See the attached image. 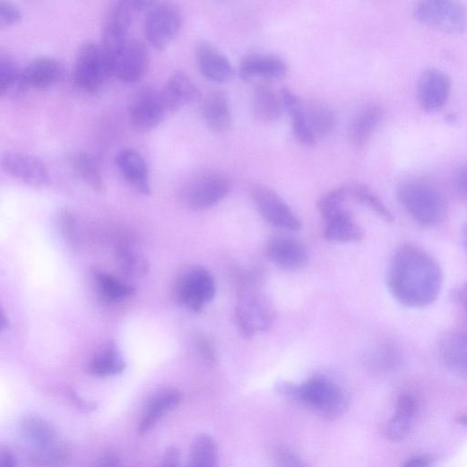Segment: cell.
<instances>
[{"label":"cell","instance_id":"obj_1","mask_svg":"<svg viewBox=\"0 0 467 467\" xmlns=\"http://www.w3.org/2000/svg\"><path fill=\"white\" fill-rule=\"evenodd\" d=\"M443 283V271L428 252L412 244L397 248L389 266L387 286L399 303L412 308L432 305Z\"/></svg>","mask_w":467,"mask_h":467},{"label":"cell","instance_id":"obj_2","mask_svg":"<svg viewBox=\"0 0 467 467\" xmlns=\"http://www.w3.org/2000/svg\"><path fill=\"white\" fill-rule=\"evenodd\" d=\"M276 390L287 400L306 407L328 420L342 417L348 407L343 389L324 376H316L299 385L282 381L276 385Z\"/></svg>","mask_w":467,"mask_h":467},{"label":"cell","instance_id":"obj_3","mask_svg":"<svg viewBox=\"0 0 467 467\" xmlns=\"http://www.w3.org/2000/svg\"><path fill=\"white\" fill-rule=\"evenodd\" d=\"M397 198L407 214L424 228H435L447 214L442 192L428 181L411 179L397 187Z\"/></svg>","mask_w":467,"mask_h":467},{"label":"cell","instance_id":"obj_4","mask_svg":"<svg viewBox=\"0 0 467 467\" xmlns=\"http://www.w3.org/2000/svg\"><path fill=\"white\" fill-rule=\"evenodd\" d=\"M236 317L240 331L248 337L267 331L274 321L272 302L249 276L239 281Z\"/></svg>","mask_w":467,"mask_h":467},{"label":"cell","instance_id":"obj_5","mask_svg":"<svg viewBox=\"0 0 467 467\" xmlns=\"http://www.w3.org/2000/svg\"><path fill=\"white\" fill-rule=\"evenodd\" d=\"M231 183L228 176L217 171H203L186 180L178 191L186 209L200 212L212 209L229 195Z\"/></svg>","mask_w":467,"mask_h":467},{"label":"cell","instance_id":"obj_6","mask_svg":"<svg viewBox=\"0 0 467 467\" xmlns=\"http://www.w3.org/2000/svg\"><path fill=\"white\" fill-rule=\"evenodd\" d=\"M413 15L425 27L447 35H460L467 28V9L460 0H419Z\"/></svg>","mask_w":467,"mask_h":467},{"label":"cell","instance_id":"obj_7","mask_svg":"<svg viewBox=\"0 0 467 467\" xmlns=\"http://www.w3.org/2000/svg\"><path fill=\"white\" fill-rule=\"evenodd\" d=\"M113 76L111 59L101 43L87 42L76 57L74 79L76 87L86 92L99 91Z\"/></svg>","mask_w":467,"mask_h":467},{"label":"cell","instance_id":"obj_8","mask_svg":"<svg viewBox=\"0 0 467 467\" xmlns=\"http://www.w3.org/2000/svg\"><path fill=\"white\" fill-rule=\"evenodd\" d=\"M22 440L49 463H59L70 457V448L59 443V434L54 425L39 417L23 418L19 424Z\"/></svg>","mask_w":467,"mask_h":467},{"label":"cell","instance_id":"obj_9","mask_svg":"<svg viewBox=\"0 0 467 467\" xmlns=\"http://www.w3.org/2000/svg\"><path fill=\"white\" fill-rule=\"evenodd\" d=\"M175 295L182 306L193 313H200L206 305L213 301L216 284L212 275L205 269L190 267L177 278Z\"/></svg>","mask_w":467,"mask_h":467},{"label":"cell","instance_id":"obj_10","mask_svg":"<svg viewBox=\"0 0 467 467\" xmlns=\"http://www.w3.org/2000/svg\"><path fill=\"white\" fill-rule=\"evenodd\" d=\"M167 114L161 91L143 86L132 98L128 120L135 132L147 134L157 129L165 120Z\"/></svg>","mask_w":467,"mask_h":467},{"label":"cell","instance_id":"obj_11","mask_svg":"<svg viewBox=\"0 0 467 467\" xmlns=\"http://www.w3.org/2000/svg\"><path fill=\"white\" fill-rule=\"evenodd\" d=\"M182 24L180 10L174 4L164 2L149 9L143 23V33L152 47L164 49L177 37Z\"/></svg>","mask_w":467,"mask_h":467},{"label":"cell","instance_id":"obj_12","mask_svg":"<svg viewBox=\"0 0 467 467\" xmlns=\"http://www.w3.org/2000/svg\"><path fill=\"white\" fill-rule=\"evenodd\" d=\"M250 195L256 211L266 222L290 231H298L301 229L299 219L275 190L268 186L256 184L251 186Z\"/></svg>","mask_w":467,"mask_h":467},{"label":"cell","instance_id":"obj_13","mask_svg":"<svg viewBox=\"0 0 467 467\" xmlns=\"http://www.w3.org/2000/svg\"><path fill=\"white\" fill-rule=\"evenodd\" d=\"M112 74L125 83L141 81L149 68V55L139 40L127 39L109 54Z\"/></svg>","mask_w":467,"mask_h":467},{"label":"cell","instance_id":"obj_14","mask_svg":"<svg viewBox=\"0 0 467 467\" xmlns=\"http://www.w3.org/2000/svg\"><path fill=\"white\" fill-rule=\"evenodd\" d=\"M2 168L11 177L32 187L46 186L50 180L46 165L34 155L8 151L2 159Z\"/></svg>","mask_w":467,"mask_h":467},{"label":"cell","instance_id":"obj_15","mask_svg":"<svg viewBox=\"0 0 467 467\" xmlns=\"http://www.w3.org/2000/svg\"><path fill=\"white\" fill-rule=\"evenodd\" d=\"M452 90L450 77L437 68L426 70L418 82V99L421 108L427 113L441 110L449 99Z\"/></svg>","mask_w":467,"mask_h":467},{"label":"cell","instance_id":"obj_16","mask_svg":"<svg viewBox=\"0 0 467 467\" xmlns=\"http://www.w3.org/2000/svg\"><path fill=\"white\" fill-rule=\"evenodd\" d=\"M137 12L131 0H117L103 29L100 42L108 54L128 39Z\"/></svg>","mask_w":467,"mask_h":467},{"label":"cell","instance_id":"obj_17","mask_svg":"<svg viewBox=\"0 0 467 467\" xmlns=\"http://www.w3.org/2000/svg\"><path fill=\"white\" fill-rule=\"evenodd\" d=\"M195 58L201 74L207 80L224 83L235 76V69L229 58L210 42L202 40L196 44Z\"/></svg>","mask_w":467,"mask_h":467},{"label":"cell","instance_id":"obj_18","mask_svg":"<svg viewBox=\"0 0 467 467\" xmlns=\"http://www.w3.org/2000/svg\"><path fill=\"white\" fill-rule=\"evenodd\" d=\"M116 165L125 180L138 194H151L150 171L141 153L132 148L119 150L115 158Z\"/></svg>","mask_w":467,"mask_h":467},{"label":"cell","instance_id":"obj_19","mask_svg":"<svg viewBox=\"0 0 467 467\" xmlns=\"http://www.w3.org/2000/svg\"><path fill=\"white\" fill-rule=\"evenodd\" d=\"M266 256L279 268L297 271L303 268L308 261L306 246L291 238L274 237L266 245Z\"/></svg>","mask_w":467,"mask_h":467},{"label":"cell","instance_id":"obj_20","mask_svg":"<svg viewBox=\"0 0 467 467\" xmlns=\"http://www.w3.org/2000/svg\"><path fill=\"white\" fill-rule=\"evenodd\" d=\"M64 65L49 57H38L22 69V84L29 89L45 91L59 84L65 77Z\"/></svg>","mask_w":467,"mask_h":467},{"label":"cell","instance_id":"obj_21","mask_svg":"<svg viewBox=\"0 0 467 467\" xmlns=\"http://www.w3.org/2000/svg\"><path fill=\"white\" fill-rule=\"evenodd\" d=\"M115 257L120 272L127 278H143L149 272L150 264L145 254L130 235H122L117 239Z\"/></svg>","mask_w":467,"mask_h":467},{"label":"cell","instance_id":"obj_22","mask_svg":"<svg viewBox=\"0 0 467 467\" xmlns=\"http://www.w3.org/2000/svg\"><path fill=\"white\" fill-rule=\"evenodd\" d=\"M168 114L181 111L200 98V91L193 80L183 72H176L161 91Z\"/></svg>","mask_w":467,"mask_h":467},{"label":"cell","instance_id":"obj_23","mask_svg":"<svg viewBox=\"0 0 467 467\" xmlns=\"http://www.w3.org/2000/svg\"><path fill=\"white\" fill-rule=\"evenodd\" d=\"M182 395L177 389H163L154 393L147 401L140 424L138 435L143 436L181 402Z\"/></svg>","mask_w":467,"mask_h":467},{"label":"cell","instance_id":"obj_24","mask_svg":"<svg viewBox=\"0 0 467 467\" xmlns=\"http://www.w3.org/2000/svg\"><path fill=\"white\" fill-rule=\"evenodd\" d=\"M419 405V398L411 393H402L398 397L393 417L385 428L387 440L400 442L409 436Z\"/></svg>","mask_w":467,"mask_h":467},{"label":"cell","instance_id":"obj_25","mask_svg":"<svg viewBox=\"0 0 467 467\" xmlns=\"http://www.w3.org/2000/svg\"><path fill=\"white\" fill-rule=\"evenodd\" d=\"M438 351L445 367L451 373L467 378V333H446L439 341Z\"/></svg>","mask_w":467,"mask_h":467},{"label":"cell","instance_id":"obj_26","mask_svg":"<svg viewBox=\"0 0 467 467\" xmlns=\"http://www.w3.org/2000/svg\"><path fill=\"white\" fill-rule=\"evenodd\" d=\"M288 73L286 63L275 56L251 55L245 57L239 67V76L244 81L253 79L279 80Z\"/></svg>","mask_w":467,"mask_h":467},{"label":"cell","instance_id":"obj_27","mask_svg":"<svg viewBox=\"0 0 467 467\" xmlns=\"http://www.w3.org/2000/svg\"><path fill=\"white\" fill-rule=\"evenodd\" d=\"M69 164L74 174L94 192L105 194L107 183L103 177L102 165L93 153L80 151L69 157Z\"/></svg>","mask_w":467,"mask_h":467},{"label":"cell","instance_id":"obj_28","mask_svg":"<svg viewBox=\"0 0 467 467\" xmlns=\"http://www.w3.org/2000/svg\"><path fill=\"white\" fill-rule=\"evenodd\" d=\"M203 118L213 133H227L232 123L229 102L222 91H215L207 94L202 105Z\"/></svg>","mask_w":467,"mask_h":467},{"label":"cell","instance_id":"obj_29","mask_svg":"<svg viewBox=\"0 0 467 467\" xmlns=\"http://www.w3.org/2000/svg\"><path fill=\"white\" fill-rule=\"evenodd\" d=\"M283 108L291 117L292 129L297 140L305 146H314L317 139L311 132L304 113V101L290 89L281 92Z\"/></svg>","mask_w":467,"mask_h":467},{"label":"cell","instance_id":"obj_30","mask_svg":"<svg viewBox=\"0 0 467 467\" xmlns=\"http://www.w3.org/2000/svg\"><path fill=\"white\" fill-rule=\"evenodd\" d=\"M384 111L379 106H369L354 118L350 130L349 140L357 148L366 147L380 126Z\"/></svg>","mask_w":467,"mask_h":467},{"label":"cell","instance_id":"obj_31","mask_svg":"<svg viewBox=\"0 0 467 467\" xmlns=\"http://www.w3.org/2000/svg\"><path fill=\"white\" fill-rule=\"evenodd\" d=\"M282 108L281 99L270 85L261 83L255 87L252 96V112L257 121L272 123L279 120Z\"/></svg>","mask_w":467,"mask_h":467},{"label":"cell","instance_id":"obj_32","mask_svg":"<svg viewBox=\"0 0 467 467\" xmlns=\"http://www.w3.org/2000/svg\"><path fill=\"white\" fill-rule=\"evenodd\" d=\"M126 368V362L114 342L98 352L88 367L90 375L98 377L114 376L122 374Z\"/></svg>","mask_w":467,"mask_h":467},{"label":"cell","instance_id":"obj_33","mask_svg":"<svg viewBox=\"0 0 467 467\" xmlns=\"http://www.w3.org/2000/svg\"><path fill=\"white\" fill-rule=\"evenodd\" d=\"M304 113L311 132L318 140L330 135L336 127L333 112L318 101H304Z\"/></svg>","mask_w":467,"mask_h":467},{"label":"cell","instance_id":"obj_34","mask_svg":"<svg viewBox=\"0 0 467 467\" xmlns=\"http://www.w3.org/2000/svg\"><path fill=\"white\" fill-rule=\"evenodd\" d=\"M92 276L99 293L109 301H122L135 292L134 286L105 271L94 270Z\"/></svg>","mask_w":467,"mask_h":467},{"label":"cell","instance_id":"obj_35","mask_svg":"<svg viewBox=\"0 0 467 467\" xmlns=\"http://www.w3.org/2000/svg\"><path fill=\"white\" fill-rule=\"evenodd\" d=\"M324 237L331 242L353 243L362 239L363 230L348 213L326 222Z\"/></svg>","mask_w":467,"mask_h":467},{"label":"cell","instance_id":"obj_36","mask_svg":"<svg viewBox=\"0 0 467 467\" xmlns=\"http://www.w3.org/2000/svg\"><path fill=\"white\" fill-rule=\"evenodd\" d=\"M219 450L214 438L207 434H199L192 443L190 450L191 466L213 467L218 463Z\"/></svg>","mask_w":467,"mask_h":467},{"label":"cell","instance_id":"obj_37","mask_svg":"<svg viewBox=\"0 0 467 467\" xmlns=\"http://www.w3.org/2000/svg\"><path fill=\"white\" fill-rule=\"evenodd\" d=\"M25 91L22 84V69L9 56H0V95H18Z\"/></svg>","mask_w":467,"mask_h":467},{"label":"cell","instance_id":"obj_38","mask_svg":"<svg viewBox=\"0 0 467 467\" xmlns=\"http://www.w3.org/2000/svg\"><path fill=\"white\" fill-rule=\"evenodd\" d=\"M346 188L348 196L367 205L378 217L388 223L393 222V214L383 200L368 186L362 184H352Z\"/></svg>","mask_w":467,"mask_h":467},{"label":"cell","instance_id":"obj_39","mask_svg":"<svg viewBox=\"0 0 467 467\" xmlns=\"http://www.w3.org/2000/svg\"><path fill=\"white\" fill-rule=\"evenodd\" d=\"M346 188H339L324 195L318 201V210L325 222L344 216L350 212L345 207Z\"/></svg>","mask_w":467,"mask_h":467},{"label":"cell","instance_id":"obj_40","mask_svg":"<svg viewBox=\"0 0 467 467\" xmlns=\"http://www.w3.org/2000/svg\"><path fill=\"white\" fill-rule=\"evenodd\" d=\"M57 227L62 238L71 246L77 247L82 242L81 224L77 215L62 207L57 214Z\"/></svg>","mask_w":467,"mask_h":467},{"label":"cell","instance_id":"obj_41","mask_svg":"<svg viewBox=\"0 0 467 467\" xmlns=\"http://www.w3.org/2000/svg\"><path fill=\"white\" fill-rule=\"evenodd\" d=\"M401 354L393 342L381 344L371 358V365L376 370L390 371L400 365Z\"/></svg>","mask_w":467,"mask_h":467},{"label":"cell","instance_id":"obj_42","mask_svg":"<svg viewBox=\"0 0 467 467\" xmlns=\"http://www.w3.org/2000/svg\"><path fill=\"white\" fill-rule=\"evenodd\" d=\"M22 18L20 9L11 0H0V26L10 28L21 22Z\"/></svg>","mask_w":467,"mask_h":467},{"label":"cell","instance_id":"obj_43","mask_svg":"<svg viewBox=\"0 0 467 467\" xmlns=\"http://www.w3.org/2000/svg\"><path fill=\"white\" fill-rule=\"evenodd\" d=\"M195 344L203 359L210 365H214L216 360L215 350L210 340L203 334H196Z\"/></svg>","mask_w":467,"mask_h":467},{"label":"cell","instance_id":"obj_44","mask_svg":"<svg viewBox=\"0 0 467 467\" xmlns=\"http://www.w3.org/2000/svg\"><path fill=\"white\" fill-rule=\"evenodd\" d=\"M454 185L457 192L467 200V165L459 168L455 171Z\"/></svg>","mask_w":467,"mask_h":467},{"label":"cell","instance_id":"obj_45","mask_svg":"<svg viewBox=\"0 0 467 467\" xmlns=\"http://www.w3.org/2000/svg\"><path fill=\"white\" fill-rule=\"evenodd\" d=\"M276 459L281 465L285 466H301L304 463L301 460L293 453L288 450L280 449L276 453Z\"/></svg>","mask_w":467,"mask_h":467},{"label":"cell","instance_id":"obj_46","mask_svg":"<svg viewBox=\"0 0 467 467\" xmlns=\"http://www.w3.org/2000/svg\"><path fill=\"white\" fill-rule=\"evenodd\" d=\"M181 459V452L177 447L171 446L167 449L162 465L164 466H177Z\"/></svg>","mask_w":467,"mask_h":467},{"label":"cell","instance_id":"obj_47","mask_svg":"<svg viewBox=\"0 0 467 467\" xmlns=\"http://www.w3.org/2000/svg\"><path fill=\"white\" fill-rule=\"evenodd\" d=\"M68 394L70 396V400L75 404V406L82 411H91L96 410L97 404L94 402H88L82 400L74 390H69Z\"/></svg>","mask_w":467,"mask_h":467},{"label":"cell","instance_id":"obj_48","mask_svg":"<svg viewBox=\"0 0 467 467\" xmlns=\"http://www.w3.org/2000/svg\"><path fill=\"white\" fill-rule=\"evenodd\" d=\"M435 459L429 455H418L406 461L404 466L409 467H428L434 464Z\"/></svg>","mask_w":467,"mask_h":467},{"label":"cell","instance_id":"obj_49","mask_svg":"<svg viewBox=\"0 0 467 467\" xmlns=\"http://www.w3.org/2000/svg\"><path fill=\"white\" fill-rule=\"evenodd\" d=\"M17 457L10 449H3L0 453V465L14 467L17 465Z\"/></svg>","mask_w":467,"mask_h":467},{"label":"cell","instance_id":"obj_50","mask_svg":"<svg viewBox=\"0 0 467 467\" xmlns=\"http://www.w3.org/2000/svg\"><path fill=\"white\" fill-rule=\"evenodd\" d=\"M99 465L100 466H117L120 465V459L119 457L112 453L106 454L105 455H102L100 459L99 460Z\"/></svg>","mask_w":467,"mask_h":467},{"label":"cell","instance_id":"obj_51","mask_svg":"<svg viewBox=\"0 0 467 467\" xmlns=\"http://www.w3.org/2000/svg\"><path fill=\"white\" fill-rule=\"evenodd\" d=\"M138 12L149 10L153 6L154 0H131Z\"/></svg>","mask_w":467,"mask_h":467},{"label":"cell","instance_id":"obj_52","mask_svg":"<svg viewBox=\"0 0 467 467\" xmlns=\"http://www.w3.org/2000/svg\"><path fill=\"white\" fill-rule=\"evenodd\" d=\"M457 297L460 303L463 306L467 313V282L463 284L457 291Z\"/></svg>","mask_w":467,"mask_h":467},{"label":"cell","instance_id":"obj_53","mask_svg":"<svg viewBox=\"0 0 467 467\" xmlns=\"http://www.w3.org/2000/svg\"><path fill=\"white\" fill-rule=\"evenodd\" d=\"M0 324H2V330L6 331L10 328L11 323L8 317L5 316L4 310H2V317H0Z\"/></svg>","mask_w":467,"mask_h":467},{"label":"cell","instance_id":"obj_54","mask_svg":"<svg viewBox=\"0 0 467 467\" xmlns=\"http://www.w3.org/2000/svg\"><path fill=\"white\" fill-rule=\"evenodd\" d=\"M456 423L467 428V414H460L455 419Z\"/></svg>","mask_w":467,"mask_h":467},{"label":"cell","instance_id":"obj_55","mask_svg":"<svg viewBox=\"0 0 467 467\" xmlns=\"http://www.w3.org/2000/svg\"><path fill=\"white\" fill-rule=\"evenodd\" d=\"M462 239L463 246L465 247V250L467 252V222L463 225L462 229Z\"/></svg>","mask_w":467,"mask_h":467}]
</instances>
